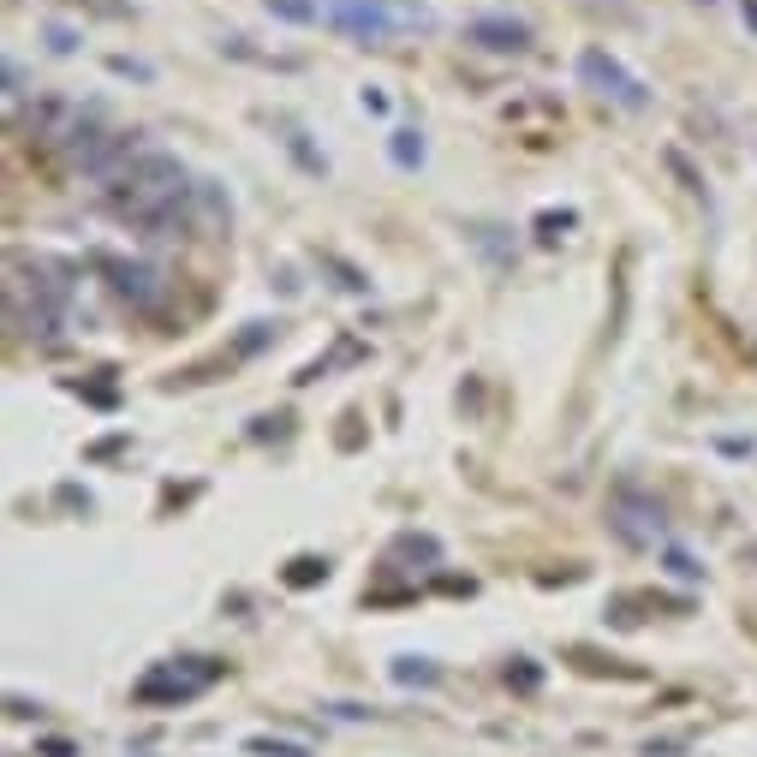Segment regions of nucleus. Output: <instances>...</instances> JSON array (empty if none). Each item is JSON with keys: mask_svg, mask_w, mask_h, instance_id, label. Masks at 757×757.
Returning a JSON list of instances; mask_svg holds the SVG:
<instances>
[{"mask_svg": "<svg viewBox=\"0 0 757 757\" xmlns=\"http://www.w3.org/2000/svg\"><path fill=\"white\" fill-rule=\"evenodd\" d=\"M6 304H13V316L30 322V329H54L60 304H66V281H60L54 263L13 257V269H6Z\"/></svg>", "mask_w": 757, "mask_h": 757, "instance_id": "nucleus-3", "label": "nucleus"}, {"mask_svg": "<svg viewBox=\"0 0 757 757\" xmlns=\"http://www.w3.org/2000/svg\"><path fill=\"white\" fill-rule=\"evenodd\" d=\"M394 680H424V686H429V680H436V668H429V662H417V656H400V662H394Z\"/></svg>", "mask_w": 757, "mask_h": 757, "instance_id": "nucleus-14", "label": "nucleus"}, {"mask_svg": "<svg viewBox=\"0 0 757 757\" xmlns=\"http://www.w3.org/2000/svg\"><path fill=\"white\" fill-rule=\"evenodd\" d=\"M745 24H752V30H757V0H745Z\"/></svg>", "mask_w": 757, "mask_h": 757, "instance_id": "nucleus-15", "label": "nucleus"}, {"mask_svg": "<svg viewBox=\"0 0 757 757\" xmlns=\"http://www.w3.org/2000/svg\"><path fill=\"white\" fill-rule=\"evenodd\" d=\"M191 197L197 186L186 179V168L168 156V149H149L138 156L126 173H114L101 186V209L126 221V227H143L149 239H179L191 233Z\"/></svg>", "mask_w": 757, "mask_h": 757, "instance_id": "nucleus-1", "label": "nucleus"}, {"mask_svg": "<svg viewBox=\"0 0 757 757\" xmlns=\"http://www.w3.org/2000/svg\"><path fill=\"white\" fill-rule=\"evenodd\" d=\"M477 48H489V54H525L531 48V30L519 24V18H472V30H465Z\"/></svg>", "mask_w": 757, "mask_h": 757, "instance_id": "nucleus-9", "label": "nucleus"}, {"mask_svg": "<svg viewBox=\"0 0 757 757\" xmlns=\"http://www.w3.org/2000/svg\"><path fill=\"white\" fill-rule=\"evenodd\" d=\"M608 519H615V531L627 537V543H638V549L662 537V507L644 501V495H632V489H620V495L608 501Z\"/></svg>", "mask_w": 757, "mask_h": 757, "instance_id": "nucleus-7", "label": "nucleus"}, {"mask_svg": "<svg viewBox=\"0 0 757 757\" xmlns=\"http://www.w3.org/2000/svg\"><path fill=\"white\" fill-rule=\"evenodd\" d=\"M579 78H585L590 90H597L602 101H615V108H627V114H638V108H650V90L632 78L627 66H620L615 54H602V48H585L579 54Z\"/></svg>", "mask_w": 757, "mask_h": 757, "instance_id": "nucleus-4", "label": "nucleus"}, {"mask_svg": "<svg viewBox=\"0 0 757 757\" xmlns=\"http://www.w3.org/2000/svg\"><path fill=\"white\" fill-rule=\"evenodd\" d=\"M316 579H329V561H292V572H286V585H316Z\"/></svg>", "mask_w": 757, "mask_h": 757, "instance_id": "nucleus-13", "label": "nucleus"}, {"mask_svg": "<svg viewBox=\"0 0 757 757\" xmlns=\"http://www.w3.org/2000/svg\"><path fill=\"white\" fill-rule=\"evenodd\" d=\"M269 13L286 24H311V18H322V0H269Z\"/></svg>", "mask_w": 757, "mask_h": 757, "instance_id": "nucleus-10", "label": "nucleus"}, {"mask_svg": "<svg viewBox=\"0 0 757 757\" xmlns=\"http://www.w3.org/2000/svg\"><path fill=\"white\" fill-rule=\"evenodd\" d=\"M30 131H36L43 143H54V149H72V143L90 131V114L78 108V101L48 96V101H36V108H30Z\"/></svg>", "mask_w": 757, "mask_h": 757, "instance_id": "nucleus-5", "label": "nucleus"}, {"mask_svg": "<svg viewBox=\"0 0 757 757\" xmlns=\"http://www.w3.org/2000/svg\"><path fill=\"white\" fill-rule=\"evenodd\" d=\"M244 752H251V757H311L299 740H263V733H257V740H244Z\"/></svg>", "mask_w": 757, "mask_h": 757, "instance_id": "nucleus-11", "label": "nucleus"}, {"mask_svg": "<svg viewBox=\"0 0 757 757\" xmlns=\"http://www.w3.org/2000/svg\"><path fill=\"white\" fill-rule=\"evenodd\" d=\"M322 18L352 43H394L400 30L429 24L424 6H394V0H322Z\"/></svg>", "mask_w": 757, "mask_h": 757, "instance_id": "nucleus-2", "label": "nucleus"}, {"mask_svg": "<svg viewBox=\"0 0 757 757\" xmlns=\"http://www.w3.org/2000/svg\"><path fill=\"white\" fill-rule=\"evenodd\" d=\"M394 161H400V168H417V161H424V138H417V131H394Z\"/></svg>", "mask_w": 757, "mask_h": 757, "instance_id": "nucleus-12", "label": "nucleus"}, {"mask_svg": "<svg viewBox=\"0 0 757 757\" xmlns=\"http://www.w3.org/2000/svg\"><path fill=\"white\" fill-rule=\"evenodd\" d=\"M215 680V668H191V662H168V668H156V674H143L138 680V704H168V698H197L203 686Z\"/></svg>", "mask_w": 757, "mask_h": 757, "instance_id": "nucleus-6", "label": "nucleus"}, {"mask_svg": "<svg viewBox=\"0 0 757 757\" xmlns=\"http://www.w3.org/2000/svg\"><path fill=\"white\" fill-rule=\"evenodd\" d=\"M101 274H108V286H114L126 304H156L161 281L156 269H143V263H120V257H101Z\"/></svg>", "mask_w": 757, "mask_h": 757, "instance_id": "nucleus-8", "label": "nucleus"}]
</instances>
